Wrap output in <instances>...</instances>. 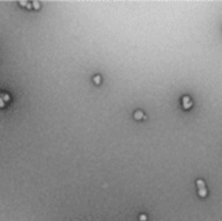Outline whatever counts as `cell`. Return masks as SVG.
I'll return each instance as SVG.
<instances>
[{
	"mask_svg": "<svg viewBox=\"0 0 222 221\" xmlns=\"http://www.w3.org/2000/svg\"><path fill=\"white\" fill-rule=\"evenodd\" d=\"M197 184H198V186H199V194H200L202 198H205L207 196V190H206V188H205V183L203 180H199Z\"/></svg>",
	"mask_w": 222,
	"mask_h": 221,
	"instance_id": "6da1fadb",
	"label": "cell"
},
{
	"mask_svg": "<svg viewBox=\"0 0 222 221\" xmlns=\"http://www.w3.org/2000/svg\"><path fill=\"white\" fill-rule=\"evenodd\" d=\"M183 106H184L185 109H188L191 107L192 102H191V99H190V97H188V96H184V97H183Z\"/></svg>",
	"mask_w": 222,
	"mask_h": 221,
	"instance_id": "7a4b0ae2",
	"label": "cell"
},
{
	"mask_svg": "<svg viewBox=\"0 0 222 221\" xmlns=\"http://www.w3.org/2000/svg\"><path fill=\"white\" fill-rule=\"evenodd\" d=\"M135 118L138 120H142V118H143V113L141 112V111H138V112L135 113Z\"/></svg>",
	"mask_w": 222,
	"mask_h": 221,
	"instance_id": "3957f363",
	"label": "cell"
},
{
	"mask_svg": "<svg viewBox=\"0 0 222 221\" xmlns=\"http://www.w3.org/2000/svg\"><path fill=\"white\" fill-rule=\"evenodd\" d=\"M146 220V216H144V215H141L140 216V221H145Z\"/></svg>",
	"mask_w": 222,
	"mask_h": 221,
	"instance_id": "277c9868",
	"label": "cell"
},
{
	"mask_svg": "<svg viewBox=\"0 0 222 221\" xmlns=\"http://www.w3.org/2000/svg\"><path fill=\"white\" fill-rule=\"evenodd\" d=\"M93 80H95V81H96V83H97V85H98V83H99V76H96V77H95V79H93Z\"/></svg>",
	"mask_w": 222,
	"mask_h": 221,
	"instance_id": "5b68a950",
	"label": "cell"
}]
</instances>
